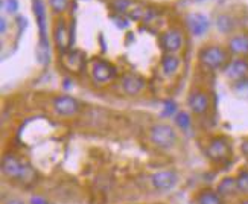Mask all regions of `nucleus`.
<instances>
[{"label":"nucleus","instance_id":"nucleus-31","mask_svg":"<svg viewBox=\"0 0 248 204\" xmlns=\"http://www.w3.org/2000/svg\"><path fill=\"white\" fill-rule=\"evenodd\" d=\"M241 149H242V153H244L245 156H248V141H245V142L242 143Z\"/></svg>","mask_w":248,"mask_h":204},{"label":"nucleus","instance_id":"nucleus-22","mask_svg":"<svg viewBox=\"0 0 248 204\" xmlns=\"http://www.w3.org/2000/svg\"><path fill=\"white\" fill-rule=\"evenodd\" d=\"M234 93L238 96H242V98H248V79H241L238 82H234V87H233Z\"/></svg>","mask_w":248,"mask_h":204},{"label":"nucleus","instance_id":"nucleus-4","mask_svg":"<svg viewBox=\"0 0 248 204\" xmlns=\"http://www.w3.org/2000/svg\"><path fill=\"white\" fill-rule=\"evenodd\" d=\"M207 157L215 163H221L225 162L230 157V145L229 141L224 137H217L209 143L207 149H206Z\"/></svg>","mask_w":248,"mask_h":204},{"label":"nucleus","instance_id":"nucleus-1","mask_svg":"<svg viewBox=\"0 0 248 204\" xmlns=\"http://www.w3.org/2000/svg\"><path fill=\"white\" fill-rule=\"evenodd\" d=\"M32 9L37 18V25L40 31V43H38V55L40 61L49 63V41H47V29H46V8L43 0H32Z\"/></svg>","mask_w":248,"mask_h":204},{"label":"nucleus","instance_id":"nucleus-16","mask_svg":"<svg viewBox=\"0 0 248 204\" xmlns=\"http://www.w3.org/2000/svg\"><path fill=\"white\" fill-rule=\"evenodd\" d=\"M218 194L224 198V197H233L239 192L238 189V181L233 177H225L224 180H221V183L218 185L217 189Z\"/></svg>","mask_w":248,"mask_h":204},{"label":"nucleus","instance_id":"nucleus-17","mask_svg":"<svg viewBox=\"0 0 248 204\" xmlns=\"http://www.w3.org/2000/svg\"><path fill=\"white\" fill-rule=\"evenodd\" d=\"M82 53L78 52V50H70L67 53H64V63H67V67L69 69H73L75 72H79L81 70V66H82Z\"/></svg>","mask_w":248,"mask_h":204},{"label":"nucleus","instance_id":"nucleus-30","mask_svg":"<svg viewBox=\"0 0 248 204\" xmlns=\"http://www.w3.org/2000/svg\"><path fill=\"white\" fill-rule=\"evenodd\" d=\"M5 204H25L21 200H18V198H11V200H8Z\"/></svg>","mask_w":248,"mask_h":204},{"label":"nucleus","instance_id":"nucleus-12","mask_svg":"<svg viewBox=\"0 0 248 204\" xmlns=\"http://www.w3.org/2000/svg\"><path fill=\"white\" fill-rule=\"evenodd\" d=\"M186 21H187V26L190 29V32L195 37H201L204 35L206 32L209 31V18L204 16V14H200V13H192L186 17Z\"/></svg>","mask_w":248,"mask_h":204},{"label":"nucleus","instance_id":"nucleus-5","mask_svg":"<svg viewBox=\"0 0 248 204\" xmlns=\"http://www.w3.org/2000/svg\"><path fill=\"white\" fill-rule=\"evenodd\" d=\"M90 73L96 82L104 84V82H110L116 77V67L105 60H94L92 63Z\"/></svg>","mask_w":248,"mask_h":204},{"label":"nucleus","instance_id":"nucleus-18","mask_svg":"<svg viewBox=\"0 0 248 204\" xmlns=\"http://www.w3.org/2000/svg\"><path fill=\"white\" fill-rule=\"evenodd\" d=\"M197 204H224V201L217 190H202L197 197Z\"/></svg>","mask_w":248,"mask_h":204},{"label":"nucleus","instance_id":"nucleus-23","mask_svg":"<svg viewBox=\"0 0 248 204\" xmlns=\"http://www.w3.org/2000/svg\"><path fill=\"white\" fill-rule=\"evenodd\" d=\"M238 181V189L242 194H248V171H242V173L236 177Z\"/></svg>","mask_w":248,"mask_h":204},{"label":"nucleus","instance_id":"nucleus-11","mask_svg":"<svg viewBox=\"0 0 248 204\" xmlns=\"http://www.w3.org/2000/svg\"><path fill=\"white\" fill-rule=\"evenodd\" d=\"M183 43H185V38L178 29H168L161 37V46L169 53L178 52L183 47Z\"/></svg>","mask_w":248,"mask_h":204},{"label":"nucleus","instance_id":"nucleus-10","mask_svg":"<svg viewBox=\"0 0 248 204\" xmlns=\"http://www.w3.org/2000/svg\"><path fill=\"white\" fill-rule=\"evenodd\" d=\"M247 75H248V61L244 58L233 60L232 63H229L227 66H225V77L233 82L245 79Z\"/></svg>","mask_w":248,"mask_h":204},{"label":"nucleus","instance_id":"nucleus-28","mask_svg":"<svg viewBox=\"0 0 248 204\" xmlns=\"http://www.w3.org/2000/svg\"><path fill=\"white\" fill-rule=\"evenodd\" d=\"M31 204H47V203H46V200H43L40 197H32L31 198Z\"/></svg>","mask_w":248,"mask_h":204},{"label":"nucleus","instance_id":"nucleus-25","mask_svg":"<svg viewBox=\"0 0 248 204\" xmlns=\"http://www.w3.org/2000/svg\"><path fill=\"white\" fill-rule=\"evenodd\" d=\"M50 8L55 11V13H62L66 11L69 6V0H49Z\"/></svg>","mask_w":248,"mask_h":204},{"label":"nucleus","instance_id":"nucleus-24","mask_svg":"<svg viewBox=\"0 0 248 204\" xmlns=\"http://www.w3.org/2000/svg\"><path fill=\"white\" fill-rule=\"evenodd\" d=\"M177 125L181 128V130H189V126H190V116L186 113V111H180L177 114V119H175Z\"/></svg>","mask_w":248,"mask_h":204},{"label":"nucleus","instance_id":"nucleus-13","mask_svg":"<svg viewBox=\"0 0 248 204\" xmlns=\"http://www.w3.org/2000/svg\"><path fill=\"white\" fill-rule=\"evenodd\" d=\"M189 107L195 114H206L210 107V99L204 92H195L189 96Z\"/></svg>","mask_w":248,"mask_h":204},{"label":"nucleus","instance_id":"nucleus-19","mask_svg":"<svg viewBox=\"0 0 248 204\" xmlns=\"http://www.w3.org/2000/svg\"><path fill=\"white\" fill-rule=\"evenodd\" d=\"M180 66V60L175 55H165L161 60V69L166 75H174L178 70Z\"/></svg>","mask_w":248,"mask_h":204},{"label":"nucleus","instance_id":"nucleus-26","mask_svg":"<svg viewBox=\"0 0 248 204\" xmlns=\"http://www.w3.org/2000/svg\"><path fill=\"white\" fill-rule=\"evenodd\" d=\"M175 111H177V104L174 101H166L165 107H163V111H161V116H163V117H166V116L170 117Z\"/></svg>","mask_w":248,"mask_h":204},{"label":"nucleus","instance_id":"nucleus-3","mask_svg":"<svg viewBox=\"0 0 248 204\" xmlns=\"http://www.w3.org/2000/svg\"><path fill=\"white\" fill-rule=\"evenodd\" d=\"M200 61L204 67H207L210 70H218L222 69L227 63V52H225L221 46L212 45L204 47L200 52Z\"/></svg>","mask_w":248,"mask_h":204},{"label":"nucleus","instance_id":"nucleus-32","mask_svg":"<svg viewBox=\"0 0 248 204\" xmlns=\"http://www.w3.org/2000/svg\"><path fill=\"white\" fill-rule=\"evenodd\" d=\"M241 204H248V198H245V200H242V201H241Z\"/></svg>","mask_w":248,"mask_h":204},{"label":"nucleus","instance_id":"nucleus-29","mask_svg":"<svg viewBox=\"0 0 248 204\" xmlns=\"http://www.w3.org/2000/svg\"><path fill=\"white\" fill-rule=\"evenodd\" d=\"M0 25H2V28H0V32L5 34V31H6V20H5V17L0 18Z\"/></svg>","mask_w":248,"mask_h":204},{"label":"nucleus","instance_id":"nucleus-2","mask_svg":"<svg viewBox=\"0 0 248 204\" xmlns=\"http://www.w3.org/2000/svg\"><path fill=\"white\" fill-rule=\"evenodd\" d=\"M151 142H153L157 148L161 149H170L175 146L177 142V134L174 131V128L166 124H157L151 128L149 131Z\"/></svg>","mask_w":248,"mask_h":204},{"label":"nucleus","instance_id":"nucleus-7","mask_svg":"<svg viewBox=\"0 0 248 204\" xmlns=\"http://www.w3.org/2000/svg\"><path fill=\"white\" fill-rule=\"evenodd\" d=\"M79 102L72 98V96H58L53 99V110H55L60 116H75L79 111Z\"/></svg>","mask_w":248,"mask_h":204},{"label":"nucleus","instance_id":"nucleus-20","mask_svg":"<svg viewBox=\"0 0 248 204\" xmlns=\"http://www.w3.org/2000/svg\"><path fill=\"white\" fill-rule=\"evenodd\" d=\"M217 26L222 34H229V32H232L234 29V20L227 14H221L217 18Z\"/></svg>","mask_w":248,"mask_h":204},{"label":"nucleus","instance_id":"nucleus-27","mask_svg":"<svg viewBox=\"0 0 248 204\" xmlns=\"http://www.w3.org/2000/svg\"><path fill=\"white\" fill-rule=\"evenodd\" d=\"M6 6H8L6 11H9V13H16L18 9V2L17 0H6Z\"/></svg>","mask_w":248,"mask_h":204},{"label":"nucleus","instance_id":"nucleus-9","mask_svg":"<svg viewBox=\"0 0 248 204\" xmlns=\"http://www.w3.org/2000/svg\"><path fill=\"white\" fill-rule=\"evenodd\" d=\"M121 85H122V90L126 93V94H139L145 89V78L140 77L137 73H125L122 79H121Z\"/></svg>","mask_w":248,"mask_h":204},{"label":"nucleus","instance_id":"nucleus-21","mask_svg":"<svg viewBox=\"0 0 248 204\" xmlns=\"http://www.w3.org/2000/svg\"><path fill=\"white\" fill-rule=\"evenodd\" d=\"M134 5L136 2H133V0H113V9H116L119 14H125V16L131 13Z\"/></svg>","mask_w":248,"mask_h":204},{"label":"nucleus","instance_id":"nucleus-15","mask_svg":"<svg viewBox=\"0 0 248 204\" xmlns=\"http://www.w3.org/2000/svg\"><path fill=\"white\" fill-rule=\"evenodd\" d=\"M229 50L234 55H247L248 53V35H234L229 41Z\"/></svg>","mask_w":248,"mask_h":204},{"label":"nucleus","instance_id":"nucleus-33","mask_svg":"<svg viewBox=\"0 0 248 204\" xmlns=\"http://www.w3.org/2000/svg\"><path fill=\"white\" fill-rule=\"evenodd\" d=\"M192 2H195V3H200V2H206V0H192Z\"/></svg>","mask_w":248,"mask_h":204},{"label":"nucleus","instance_id":"nucleus-8","mask_svg":"<svg viewBox=\"0 0 248 204\" xmlns=\"http://www.w3.org/2000/svg\"><path fill=\"white\" fill-rule=\"evenodd\" d=\"M177 181H178L177 174L174 173V171H170V169L160 171V173H157V174H154L153 177H151V183H153V186L160 192L170 190L177 185Z\"/></svg>","mask_w":248,"mask_h":204},{"label":"nucleus","instance_id":"nucleus-14","mask_svg":"<svg viewBox=\"0 0 248 204\" xmlns=\"http://www.w3.org/2000/svg\"><path fill=\"white\" fill-rule=\"evenodd\" d=\"M55 41L60 47V50L62 53H66V50L70 47L72 45V37L67 31V26H66V21L62 18L58 20V23L55 25Z\"/></svg>","mask_w":248,"mask_h":204},{"label":"nucleus","instance_id":"nucleus-6","mask_svg":"<svg viewBox=\"0 0 248 204\" xmlns=\"http://www.w3.org/2000/svg\"><path fill=\"white\" fill-rule=\"evenodd\" d=\"M2 171L3 174L8 178H14V180H21L26 177L28 173V168L25 166L23 162L13 156V154H6L2 160Z\"/></svg>","mask_w":248,"mask_h":204}]
</instances>
